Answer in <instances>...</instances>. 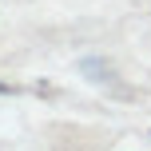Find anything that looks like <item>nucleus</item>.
I'll return each instance as SVG.
<instances>
[{
  "instance_id": "1",
  "label": "nucleus",
  "mask_w": 151,
  "mask_h": 151,
  "mask_svg": "<svg viewBox=\"0 0 151 151\" xmlns=\"http://www.w3.org/2000/svg\"><path fill=\"white\" fill-rule=\"evenodd\" d=\"M0 96H12V88H8V83H0Z\"/></svg>"
}]
</instances>
